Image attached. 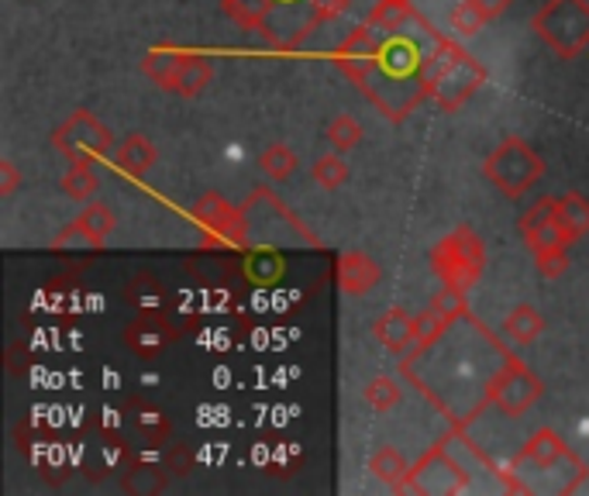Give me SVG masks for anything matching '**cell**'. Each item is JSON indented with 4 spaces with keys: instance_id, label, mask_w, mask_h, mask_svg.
I'll return each instance as SVG.
<instances>
[{
    "instance_id": "obj_1",
    "label": "cell",
    "mask_w": 589,
    "mask_h": 496,
    "mask_svg": "<svg viewBox=\"0 0 589 496\" xmlns=\"http://www.w3.org/2000/svg\"><path fill=\"white\" fill-rule=\"evenodd\" d=\"M424 49L417 38L408 31L383 35L379 55L362 79V93L390 117V122H403L424 97H428V84H424Z\"/></svg>"
},
{
    "instance_id": "obj_2",
    "label": "cell",
    "mask_w": 589,
    "mask_h": 496,
    "mask_svg": "<svg viewBox=\"0 0 589 496\" xmlns=\"http://www.w3.org/2000/svg\"><path fill=\"white\" fill-rule=\"evenodd\" d=\"M431 269L441 280V287L469 293L483 280V269H486L483 238L469 225H459L431 249Z\"/></svg>"
},
{
    "instance_id": "obj_3",
    "label": "cell",
    "mask_w": 589,
    "mask_h": 496,
    "mask_svg": "<svg viewBox=\"0 0 589 496\" xmlns=\"http://www.w3.org/2000/svg\"><path fill=\"white\" fill-rule=\"evenodd\" d=\"M531 28L559 59H579L589 49V0H544Z\"/></svg>"
},
{
    "instance_id": "obj_4",
    "label": "cell",
    "mask_w": 589,
    "mask_h": 496,
    "mask_svg": "<svg viewBox=\"0 0 589 496\" xmlns=\"http://www.w3.org/2000/svg\"><path fill=\"white\" fill-rule=\"evenodd\" d=\"M483 173L506 201H517V196H524L544 176V163L524 138H503V142L486 155Z\"/></svg>"
},
{
    "instance_id": "obj_5",
    "label": "cell",
    "mask_w": 589,
    "mask_h": 496,
    "mask_svg": "<svg viewBox=\"0 0 589 496\" xmlns=\"http://www.w3.org/2000/svg\"><path fill=\"white\" fill-rule=\"evenodd\" d=\"M52 149L70 158V166H97L114 149L111 128L90 111H73L63 125L52 131Z\"/></svg>"
},
{
    "instance_id": "obj_6",
    "label": "cell",
    "mask_w": 589,
    "mask_h": 496,
    "mask_svg": "<svg viewBox=\"0 0 589 496\" xmlns=\"http://www.w3.org/2000/svg\"><path fill=\"white\" fill-rule=\"evenodd\" d=\"M544 393V383L514 355H503V366L486 383V407H497L503 418H524Z\"/></svg>"
},
{
    "instance_id": "obj_7",
    "label": "cell",
    "mask_w": 589,
    "mask_h": 496,
    "mask_svg": "<svg viewBox=\"0 0 589 496\" xmlns=\"http://www.w3.org/2000/svg\"><path fill=\"white\" fill-rule=\"evenodd\" d=\"M483 84H486V66L479 63V59H473L469 52H462L455 63H449L431 79L428 93L435 97V104L444 114H455L473 101Z\"/></svg>"
},
{
    "instance_id": "obj_8",
    "label": "cell",
    "mask_w": 589,
    "mask_h": 496,
    "mask_svg": "<svg viewBox=\"0 0 589 496\" xmlns=\"http://www.w3.org/2000/svg\"><path fill=\"white\" fill-rule=\"evenodd\" d=\"M469 489V472H465L444 445H435L421 455V462L411 466L403 493H462Z\"/></svg>"
},
{
    "instance_id": "obj_9",
    "label": "cell",
    "mask_w": 589,
    "mask_h": 496,
    "mask_svg": "<svg viewBox=\"0 0 589 496\" xmlns=\"http://www.w3.org/2000/svg\"><path fill=\"white\" fill-rule=\"evenodd\" d=\"M517 231L527 242L531 252H544V249H568L576 242V234L568 231L559 217H555V196H541L538 204H531L517 221Z\"/></svg>"
},
{
    "instance_id": "obj_10",
    "label": "cell",
    "mask_w": 589,
    "mask_h": 496,
    "mask_svg": "<svg viewBox=\"0 0 589 496\" xmlns=\"http://www.w3.org/2000/svg\"><path fill=\"white\" fill-rule=\"evenodd\" d=\"M379 42H383V35L365 22L359 28H352L349 35L341 38V46L331 52V63L338 73H344L352 79V84L359 87L365 76H369L373 63H376V55H379Z\"/></svg>"
},
{
    "instance_id": "obj_11",
    "label": "cell",
    "mask_w": 589,
    "mask_h": 496,
    "mask_svg": "<svg viewBox=\"0 0 589 496\" xmlns=\"http://www.w3.org/2000/svg\"><path fill=\"white\" fill-rule=\"evenodd\" d=\"M117 228V214L111 211V207H104V204H97V201H90V204H84V211H79L73 221L55 234V249H63V245H70V242H84V245H90V249H104V242L111 238V231Z\"/></svg>"
},
{
    "instance_id": "obj_12",
    "label": "cell",
    "mask_w": 589,
    "mask_h": 496,
    "mask_svg": "<svg viewBox=\"0 0 589 496\" xmlns=\"http://www.w3.org/2000/svg\"><path fill=\"white\" fill-rule=\"evenodd\" d=\"M179 342L176 328L162 317L159 310L152 314H138V321H131L125 328V345L128 352H135L138 359H155V355H162L170 345Z\"/></svg>"
},
{
    "instance_id": "obj_13",
    "label": "cell",
    "mask_w": 589,
    "mask_h": 496,
    "mask_svg": "<svg viewBox=\"0 0 589 496\" xmlns=\"http://www.w3.org/2000/svg\"><path fill=\"white\" fill-rule=\"evenodd\" d=\"M335 276H338V290L344 296H365L373 293L383 280V269L376 266V259L369 252H359V249H344L338 255V266H335Z\"/></svg>"
},
{
    "instance_id": "obj_14",
    "label": "cell",
    "mask_w": 589,
    "mask_h": 496,
    "mask_svg": "<svg viewBox=\"0 0 589 496\" xmlns=\"http://www.w3.org/2000/svg\"><path fill=\"white\" fill-rule=\"evenodd\" d=\"M568 459H573V448L562 442V434L552 431V428H538L531 438L524 442V448L517 452L514 462H517V466L531 462L535 469L548 472V469H555V466H562V462H568Z\"/></svg>"
},
{
    "instance_id": "obj_15",
    "label": "cell",
    "mask_w": 589,
    "mask_h": 496,
    "mask_svg": "<svg viewBox=\"0 0 589 496\" xmlns=\"http://www.w3.org/2000/svg\"><path fill=\"white\" fill-rule=\"evenodd\" d=\"M414 325H417V317H414L408 307H390L386 314L376 317L373 334H376V342H379L386 352L408 355L411 345H414Z\"/></svg>"
},
{
    "instance_id": "obj_16",
    "label": "cell",
    "mask_w": 589,
    "mask_h": 496,
    "mask_svg": "<svg viewBox=\"0 0 589 496\" xmlns=\"http://www.w3.org/2000/svg\"><path fill=\"white\" fill-rule=\"evenodd\" d=\"M455 325V317L452 314H444L438 304H428L421 314H417V325H414V345L411 352L403 355V366H411L414 359H421L424 352H428L431 345L441 342V334L449 331Z\"/></svg>"
},
{
    "instance_id": "obj_17",
    "label": "cell",
    "mask_w": 589,
    "mask_h": 496,
    "mask_svg": "<svg viewBox=\"0 0 589 496\" xmlns=\"http://www.w3.org/2000/svg\"><path fill=\"white\" fill-rule=\"evenodd\" d=\"M155 158H159V152H155V145L149 142L146 135H128L125 142L114 149V166L125 176H131V180L149 176L152 166H155Z\"/></svg>"
},
{
    "instance_id": "obj_18",
    "label": "cell",
    "mask_w": 589,
    "mask_h": 496,
    "mask_svg": "<svg viewBox=\"0 0 589 496\" xmlns=\"http://www.w3.org/2000/svg\"><path fill=\"white\" fill-rule=\"evenodd\" d=\"M369 472H373V480H379L383 486L403 493V483H408V475H411V462L403 459L400 448L383 445L369 455Z\"/></svg>"
},
{
    "instance_id": "obj_19",
    "label": "cell",
    "mask_w": 589,
    "mask_h": 496,
    "mask_svg": "<svg viewBox=\"0 0 589 496\" xmlns=\"http://www.w3.org/2000/svg\"><path fill=\"white\" fill-rule=\"evenodd\" d=\"M503 334L514 345H535L544 334V317L535 304H517L503 317Z\"/></svg>"
},
{
    "instance_id": "obj_20",
    "label": "cell",
    "mask_w": 589,
    "mask_h": 496,
    "mask_svg": "<svg viewBox=\"0 0 589 496\" xmlns=\"http://www.w3.org/2000/svg\"><path fill=\"white\" fill-rule=\"evenodd\" d=\"M421 22H424V17L414 11L411 0H379V4L373 8V14H369V25L379 35H397L408 25H421Z\"/></svg>"
},
{
    "instance_id": "obj_21",
    "label": "cell",
    "mask_w": 589,
    "mask_h": 496,
    "mask_svg": "<svg viewBox=\"0 0 589 496\" xmlns=\"http://www.w3.org/2000/svg\"><path fill=\"white\" fill-rule=\"evenodd\" d=\"M214 79V66L208 63L204 55H190V52H179V69H176V87L173 93L179 97H197L211 87Z\"/></svg>"
},
{
    "instance_id": "obj_22",
    "label": "cell",
    "mask_w": 589,
    "mask_h": 496,
    "mask_svg": "<svg viewBox=\"0 0 589 496\" xmlns=\"http://www.w3.org/2000/svg\"><path fill=\"white\" fill-rule=\"evenodd\" d=\"M273 4H276V0H221L225 14L231 17L238 28H246V31H266Z\"/></svg>"
},
{
    "instance_id": "obj_23",
    "label": "cell",
    "mask_w": 589,
    "mask_h": 496,
    "mask_svg": "<svg viewBox=\"0 0 589 496\" xmlns=\"http://www.w3.org/2000/svg\"><path fill=\"white\" fill-rule=\"evenodd\" d=\"M259 169L266 173V180H273V183H287L290 176L300 169V158H297V152H293L287 142H273L270 149H262V155H259Z\"/></svg>"
},
{
    "instance_id": "obj_24",
    "label": "cell",
    "mask_w": 589,
    "mask_h": 496,
    "mask_svg": "<svg viewBox=\"0 0 589 496\" xmlns=\"http://www.w3.org/2000/svg\"><path fill=\"white\" fill-rule=\"evenodd\" d=\"M176 69H179V52L173 49H152L146 59H141V73H146L155 87L170 90L176 87Z\"/></svg>"
},
{
    "instance_id": "obj_25",
    "label": "cell",
    "mask_w": 589,
    "mask_h": 496,
    "mask_svg": "<svg viewBox=\"0 0 589 496\" xmlns=\"http://www.w3.org/2000/svg\"><path fill=\"white\" fill-rule=\"evenodd\" d=\"M555 217L576 238L589 234V196H582V193H562V196H555Z\"/></svg>"
},
{
    "instance_id": "obj_26",
    "label": "cell",
    "mask_w": 589,
    "mask_h": 496,
    "mask_svg": "<svg viewBox=\"0 0 589 496\" xmlns=\"http://www.w3.org/2000/svg\"><path fill=\"white\" fill-rule=\"evenodd\" d=\"M400 396H403L400 380H393V376H376V380L365 383L362 404L369 410H376V414H386V410H393L400 404Z\"/></svg>"
},
{
    "instance_id": "obj_27",
    "label": "cell",
    "mask_w": 589,
    "mask_h": 496,
    "mask_svg": "<svg viewBox=\"0 0 589 496\" xmlns=\"http://www.w3.org/2000/svg\"><path fill=\"white\" fill-rule=\"evenodd\" d=\"M59 190H63L76 204H90L100 190V180H97L93 166H70L63 180H59Z\"/></svg>"
},
{
    "instance_id": "obj_28",
    "label": "cell",
    "mask_w": 589,
    "mask_h": 496,
    "mask_svg": "<svg viewBox=\"0 0 589 496\" xmlns=\"http://www.w3.org/2000/svg\"><path fill=\"white\" fill-rule=\"evenodd\" d=\"M311 173H314V183H317L321 190H328V193L341 190L344 183H349V176H352L349 163H344L341 152H335V149H331L328 155H321Z\"/></svg>"
},
{
    "instance_id": "obj_29",
    "label": "cell",
    "mask_w": 589,
    "mask_h": 496,
    "mask_svg": "<svg viewBox=\"0 0 589 496\" xmlns=\"http://www.w3.org/2000/svg\"><path fill=\"white\" fill-rule=\"evenodd\" d=\"M231 211H235V207H231L221 193H204V196H200V201L190 207V217L200 225V231L208 234V231H214L221 221H225Z\"/></svg>"
},
{
    "instance_id": "obj_30",
    "label": "cell",
    "mask_w": 589,
    "mask_h": 496,
    "mask_svg": "<svg viewBox=\"0 0 589 496\" xmlns=\"http://www.w3.org/2000/svg\"><path fill=\"white\" fill-rule=\"evenodd\" d=\"M135 428H138L141 438L152 442V445H166V442H170V434H173V424H170L166 414L155 410V407H149V404H138Z\"/></svg>"
},
{
    "instance_id": "obj_31",
    "label": "cell",
    "mask_w": 589,
    "mask_h": 496,
    "mask_svg": "<svg viewBox=\"0 0 589 496\" xmlns=\"http://www.w3.org/2000/svg\"><path fill=\"white\" fill-rule=\"evenodd\" d=\"M352 8V0H311V11H314V17L308 22V28H300V35L290 42V49H297L303 38H308L314 28H321V25H331V22H338V17Z\"/></svg>"
},
{
    "instance_id": "obj_32",
    "label": "cell",
    "mask_w": 589,
    "mask_h": 496,
    "mask_svg": "<svg viewBox=\"0 0 589 496\" xmlns=\"http://www.w3.org/2000/svg\"><path fill=\"white\" fill-rule=\"evenodd\" d=\"M365 138V131H362V125L355 122L352 114H338L335 122L328 125V142H331V149L335 152H352V149H359V142Z\"/></svg>"
},
{
    "instance_id": "obj_33",
    "label": "cell",
    "mask_w": 589,
    "mask_h": 496,
    "mask_svg": "<svg viewBox=\"0 0 589 496\" xmlns=\"http://www.w3.org/2000/svg\"><path fill=\"white\" fill-rule=\"evenodd\" d=\"M449 25H452L455 35L473 38V35H479L486 25H490V17H486V14L473 4V0H459V4L452 8V14H449Z\"/></svg>"
},
{
    "instance_id": "obj_34",
    "label": "cell",
    "mask_w": 589,
    "mask_h": 496,
    "mask_svg": "<svg viewBox=\"0 0 589 496\" xmlns=\"http://www.w3.org/2000/svg\"><path fill=\"white\" fill-rule=\"evenodd\" d=\"M535 266L541 280H562L568 272V249H544L535 252Z\"/></svg>"
},
{
    "instance_id": "obj_35",
    "label": "cell",
    "mask_w": 589,
    "mask_h": 496,
    "mask_svg": "<svg viewBox=\"0 0 589 496\" xmlns=\"http://www.w3.org/2000/svg\"><path fill=\"white\" fill-rule=\"evenodd\" d=\"M246 272H249V280H255V283H273L276 276L283 272V263H279V255H273V252H255V255H249Z\"/></svg>"
},
{
    "instance_id": "obj_36",
    "label": "cell",
    "mask_w": 589,
    "mask_h": 496,
    "mask_svg": "<svg viewBox=\"0 0 589 496\" xmlns=\"http://www.w3.org/2000/svg\"><path fill=\"white\" fill-rule=\"evenodd\" d=\"M166 472L170 475H190L193 472V452L187 448V445H173L170 452H166Z\"/></svg>"
},
{
    "instance_id": "obj_37",
    "label": "cell",
    "mask_w": 589,
    "mask_h": 496,
    "mask_svg": "<svg viewBox=\"0 0 589 496\" xmlns=\"http://www.w3.org/2000/svg\"><path fill=\"white\" fill-rule=\"evenodd\" d=\"M17 183H22V173H17L11 158H4V163H0V196H14Z\"/></svg>"
},
{
    "instance_id": "obj_38",
    "label": "cell",
    "mask_w": 589,
    "mask_h": 496,
    "mask_svg": "<svg viewBox=\"0 0 589 496\" xmlns=\"http://www.w3.org/2000/svg\"><path fill=\"white\" fill-rule=\"evenodd\" d=\"M473 4H476L486 17H490V22H497V17H503L506 11H511L514 0H473Z\"/></svg>"
}]
</instances>
